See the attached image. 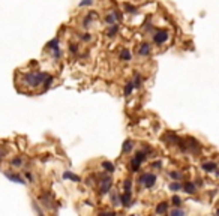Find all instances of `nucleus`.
Wrapping results in <instances>:
<instances>
[{
	"instance_id": "16",
	"label": "nucleus",
	"mask_w": 219,
	"mask_h": 216,
	"mask_svg": "<svg viewBox=\"0 0 219 216\" xmlns=\"http://www.w3.org/2000/svg\"><path fill=\"white\" fill-rule=\"evenodd\" d=\"M102 168H105L107 171L113 173V171H114V164L110 162V161H104V162H102Z\"/></svg>"
},
{
	"instance_id": "17",
	"label": "nucleus",
	"mask_w": 219,
	"mask_h": 216,
	"mask_svg": "<svg viewBox=\"0 0 219 216\" xmlns=\"http://www.w3.org/2000/svg\"><path fill=\"white\" fill-rule=\"evenodd\" d=\"M51 83H53V77H51V75H48V74H47V77L44 78L42 84H44V87H45V89H48V87L51 86Z\"/></svg>"
},
{
	"instance_id": "18",
	"label": "nucleus",
	"mask_w": 219,
	"mask_h": 216,
	"mask_svg": "<svg viewBox=\"0 0 219 216\" xmlns=\"http://www.w3.org/2000/svg\"><path fill=\"white\" fill-rule=\"evenodd\" d=\"M132 90H134V84H132V83H128L126 87H125V95L129 96V95L132 93Z\"/></svg>"
},
{
	"instance_id": "7",
	"label": "nucleus",
	"mask_w": 219,
	"mask_h": 216,
	"mask_svg": "<svg viewBox=\"0 0 219 216\" xmlns=\"http://www.w3.org/2000/svg\"><path fill=\"white\" fill-rule=\"evenodd\" d=\"M48 47L54 51V57H59L60 56V47H59V39H53L50 44H48Z\"/></svg>"
},
{
	"instance_id": "3",
	"label": "nucleus",
	"mask_w": 219,
	"mask_h": 216,
	"mask_svg": "<svg viewBox=\"0 0 219 216\" xmlns=\"http://www.w3.org/2000/svg\"><path fill=\"white\" fill-rule=\"evenodd\" d=\"M138 182H140V183H143L146 188H152L155 183H156V176L152 174V173H146V174H143V176L140 177Z\"/></svg>"
},
{
	"instance_id": "1",
	"label": "nucleus",
	"mask_w": 219,
	"mask_h": 216,
	"mask_svg": "<svg viewBox=\"0 0 219 216\" xmlns=\"http://www.w3.org/2000/svg\"><path fill=\"white\" fill-rule=\"evenodd\" d=\"M45 77H47L45 72H27L24 75V81L27 83L30 87H38V86L42 84Z\"/></svg>"
},
{
	"instance_id": "4",
	"label": "nucleus",
	"mask_w": 219,
	"mask_h": 216,
	"mask_svg": "<svg viewBox=\"0 0 219 216\" xmlns=\"http://www.w3.org/2000/svg\"><path fill=\"white\" fill-rule=\"evenodd\" d=\"M111 185H113V180L110 179V177H105L104 180H101V183H99V194L105 195L107 192H110Z\"/></svg>"
},
{
	"instance_id": "24",
	"label": "nucleus",
	"mask_w": 219,
	"mask_h": 216,
	"mask_svg": "<svg viewBox=\"0 0 219 216\" xmlns=\"http://www.w3.org/2000/svg\"><path fill=\"white\" fill-rule=\"evenodd\" d=\"M170 177H171V179H174V180H179V179H182V174L177 173V171H171V173H170Z\"/></svg>"
},
{
	"instance_id": "12",
	"label": "nucleus",
	"mask_w": 219,
	"mask_h": 216,
	"mask_svg": "<svg viewBox=\"0 0 219 216\" xmlns=\"http://www.w3.org/2000/svg\"><path fill=\"white\" fill-rule=\"evenodd\" d=\"M132 149H134V143L131 141V140H126V141L123 143V153H129Z\"/></svg>"
},
{
	"instance_id": "14",
	"label": "nucleus",
	"mask_w": 219,
	"mask_h": 216,
	"mask_svg": "<svg viewBox=\"0 0 219 216\" xmlns=\"http://www.w3.org/2000/svg\"><path fill=\"white\" fill-rule=\"evenodd\" d=\"M6 177H8V179H11L12 182H17V183H21V185H24L26 182L21 179V177L20 176H17V174H9V173H6Z\"/></svg>"
},
{
	"instance_id": "32",
	"label": "nucleus",
	"mask_w": 219,
	"mask_h": 216,
	"mask_svg": "<svg viewBox=\"0 0 219 216\" xmlns=\"http://www.w3.org/2000/svg\"><path fill=\"white\" fill-rule=\"evenodd\" d=\"M83 39H84V41H90L92 38H90V35H89V33H86V35H83Z\"/></svg>"
},
{
	"instance_id": "5",
	"label": "nucleus",
	"mask_w": 219,
	"mask_h": 216,
	"mask_svg": "<svg viewBox=\"0 0 219 216\" xmlns=\"http://www.w3.org/2000/svg\"><path fill=\"white\" fill-rule=\"evenodd\" d=\"M153 39H155V42H156L158 45H161V44L168 41V32H167V30H158L156 33H155Z\"/></svg>"
},
{
	"instance_id": "27",
	"label": "nucleus",
	"mask_w": 219,
	"mask_h": 216,
	"mask_svg": "<svg viewBox=\"0 0 219 216\" xmlns=\"http://www.w3.org/2000/svg\"><path fill=\"white\" fill-rule=\"evenodd\" d=\"M111 200H113V203H114V206H120V201H119V197L116 195V194H113L111 195Z\"/></svg>"
},
{
	"instance_id": "13",
	"label": "nucleus",
	"mask_w": 219,
	"mask_h": 216,
	"mask_svg": "<svg viewBox=\"0 0 219 216\" xmlns=\"http://www.w3.org/2000/svg\"><path fill=\"white\" fill-rule=\"evenodd\" d=\"M149 53H150V45H149L147 42L141 44V47H140V54H141V56H147Z\"/></svg>"
},
{
	"instance_id": "25",
	"label": "nucleus",
	"mask_w": 219,
	"mask_h": 216,
	"mask_svg": "<svg viewBox=\"0 0 219 216\" xmlns=\"http://www.w3.org/2000/svg\"><path fill=\"white\" fill-rule=\"evenodd\" d=\"M171 201H173L174 206H180V204H182V200H180V197H177V195H174V197L171 198Z\"/></svg>"
},
{
	"instance_id": "22",
	"label": "nucleus",
	"mask_w": 219,
	"mask_h": 216,
	"mask_svg": "<svg viewBox=\"0 0 219 216\" xmlns=\"http://www.w3.org/2000/svg\"><path fill=\"white\" fill-rule=\"evenodd\" d=\"M171 216H185V210L174 209V210H171Z\"/></svg>"
},
{
	"instance_id": "23",
	"label": "nucleus",
	"mask_w": 219,
	"mask_h": 216,
	"mask_svg": "<svg viewBox=\"0 0 219 216\" xmlns=\"http://www.w3.org/2000/svg\"><path fill=\"white\" fill-rule=\"evenodd\" d=\"M170 189H171V191H180V189H182V185H180V183H177V182H174V183H170Z\"/></svg>"
},
{
	"instance_id": "29",
	"label": "nucleus",
	"mask_w": 219,
	"mask_h": 216,
	"mask_svg": "<svg viewBox=\"0 0 219 216\" xmlns=\"http://www.w3.org/2000/svg\"><path fill=\"white\" fill-rule=\"evenodd\" d=\"M12 165H14V167H20V165H21V159L20 158L14 159V161H12Z\"/></svg>"
},
{
	"instance_id": "8",
	"label": "nucleus",
	"mask_w": 219,
	"mask_h": 216,
	"mask_svg": "<svg viewBox=\"0 0 219 216\" xmlns=\"http://www.w3.org/2000/svg\"><path fill=\"white\" fill-rule=\"evenodd\" d=\"M218 168V165L215 164V162H206V164H203V170L206 171V173H212V171H215Z\"/></svg>"
},
{
	"instance_id": "19",
	"label": "nucleus",
	"mask_w": 219,
	"mask_h": 216,
	"mask_svg": "<svg viewBox=\"0 0 219 216\" xmlns=\"http://www.w3.org/2000/svg\"><path fill=\"white\" fill-rule=\"evenodd\" d=\"M134 89H138L141 86V75L140 74H135V80H134Z\"/></svg>"
},
{
	"instance_id": "9",
	"label": "nucleus",
	"mask_w": 219,
	"mask_h": 216,
	"mask_svg": "<svg viewBox=\"0 0 219 216\" xmlns=\"http://www.w3.org/2000/svg\"><path fill=\"white\" fill-rule=\"evenodd\" d=\"M182 188L185 189V192H188V194H195V183H192V182H186Z\"/></svg>"
},
{
	"instance_id": "28",
	"label": "nucleus",
	"mask_w": 219,
	"mask_h": 216,
	"mask_svg": "<svg viewBox=\"0 0 219 216\" xmlns=\"http://www.w3.org/2000/svg\"><path fill=\"white\" fill-rule=\"evenodd\" d=\"M131 186H132V182H131V180H126V182H125V191H131Z\"/></svg>"
},
{
	"instance_id": "30",
	"label": "nucleus",
	"mask_w": 219,
	"mask_h": 216,
	"mask_svg": "<svg viewBox=\"0 0 219 216\" xmlns=\"http://www.w3.org/2000/svg\"><path fill=\"white\" fill-rule=\"evenodd\" d=\"M152 167H153V168H161V167H162V164H161V161H156V162H153V164H152Z\"/></svg>"
},
{
	"instance_id": "26",
	"label": "nucleus",
	"mask_w": 219,
	"mask_h": 216,
	"mask_svg": "<svg viewBox=\"0 0 219 216\" xmlns=\"http://www.w3.org/2000/svg\"><path fill=\"white\" fill-rule=\"evenodd\" d=\"M125 9H126L128 12H131V14H135V12H137V8H134V6H131V5H125Z\"/></svg>"
},
{
	"instance_id": "6",
	"label": "nucleus",
	"mask_w": 219,
	"mask_h": 216,
	"mask_svg": "<svg viewBox=\"0 0 219 216\" xmlns=\"http://www.w3.org/2000/svg\"><path fill=\"white\" fill-rule=\"evenodd\" d=\"M120 206L123 207H131L132 206V201H131V191H125V194L120 197Z\"/></svg>"
},
{
	"instance_id": "20",
	"label": "nucleus",
	"mask_w": 219,
	"mask_h": 216,
	"mask_svg": "<svg viewBox=\"0 0 219 216\" xmlns=\"http://www.w3.org/2000/svg\"><path fill=\"white\" fill-rule=\"evenodd\" d=\"M117 30H119V26H117V24L114 23V24H113V27H111V29L108 30V36H110V38H111V36H114L116 33H117Z\"/></svg>"
},
{
	"instance_id": "11",
	"label": "nucleus",
	"mask_w": 219,
	"mask_h": 216,
	"mask_svg": "<svg viewBox=\"0 0 219 216\" xmlns=\"http://www.w3.org/2000/svg\"><path fill=\"white\" fill-rule=\"evenodd\" d=\"M63 179H71L72 182H80V176H77V174H72L71 171H66V173H63Z\"/></svg>"
},
{
	"instance_id": "31",
	"label": "nucleus",
	"mask_w": 219,
	"mask_h": 216,
	"mask_svg": "<svg viewBox=\"0 0 219 216\" xmlns=\"http://www.w3.org/2000/svg\"><path fill=\"white\" fill-rule=\"evenodd\" d=\"M86 5H92V0H83L80 3V6H86Z\"/></svg>"
},
{
	"instance_id": "33",
	"label": "nucleus",
	"mask_w": 219,
	"mask_h": 216,
	"mask_svg": "<svg viewBox=\"0 0 219 216\" xmlns=\"http://www.w3.org/2000/svg\"><path fill=\"white\" fill-rule=\"evenodd\" d=\"M26 179H29V180L32 182V180H33V177H32V174H30V173H26Z\"/></svg>"
},
{
	"instance_id": "21",
	"label": "nucleus",
	"mask_w": 219,
	"mask_h": 216,
	"mask_svg": "<svg viewBox=\"0 0 219 216\" xmlns=\"http://www.w3.org/2000/svg\"><path fill=\"white\" fill-rule=\"evenodd\" d=\"M105 21H107L108 24H114V23H116V15H114V14H108V15L105 17Z\"/></svg>"
},
{
	"instance_id": "34",
	"label": "nucleus",
	"mask_w": 219,
	"mask_h": 216,
	"mask_svg": "<svg viewBox=\"0 0 219 216\" xmlns=\"http://www.w3.org/2000/svg\"><path fill=\"white\" fill-rule=\"evenodd\" d=\"M77 48H78L77 45H71V51H72V53H77Z\"/></svg>"
},
{
	"instance_id": "10",
	"label": "nucleus",
	"mask_w": 219,
	"mask_h": 216,
	"mask_svg": "<svg viewBox=\"0 0 219 216\" xmlns=\"http://www.w3.org/2000/svg\"><path fill=\"white\" fill-rule=\"evenodd\" d=\"M167 210H168V203H161V204H158L156 209H155V212H156L158 215L167 213Z\"/></svg>"
},
{
	"instance_id": "2",
	"label": "nucleus",
	"mask_w": 219,
	"mask_h": 216,
	"mask_svg": "<svg viewBox=\"0 0 219 216\" xmlns=\"http://www.w3.org/2000/svg\"><path fill=\"white\" fill-rule=\"evenodd\" d=\"M146 156H147V153H146L144 150H143V152H141V150L137 152V153H135V158L131 161V170H132V171H138V170H140V165L146 161Z\"/></svg>"
},
{
	"instance_id": "15",
	"label": "nucleus",
	"mask_w": 219,
	"mask_h": 216,
	"mask_svg": "<svg viewBox=\"0 0 219 216\" xmlns=\"http://www.w3.org/2000/svg\"><path fill=\"white\" fill-rule=\"evenodd\" d=\"M120 59H122V60H125V62H129V60L132 59L129 50H128V48H123V51H122V54H120Z\"/></svg>"
}]
</instances>
